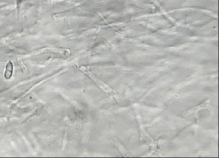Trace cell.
<instances>
[{
	"instance_id": "cell-1",
	"label": "cell",
	"mask_w": 219,
	"mask_h": 158,
	"mask_svg": "<svg viewBox=\"0 0 219 158\" xmlns=\"http://www.w3.org/2000/svg\"><path fill=\"white\" fill-rule=\"evenodd\" d=\"M13 71V65L11 62L9 61L6 65V69L4 73L5 79L9 80L10 79L12 76Z\"/></svg>"
}]
</instances>
